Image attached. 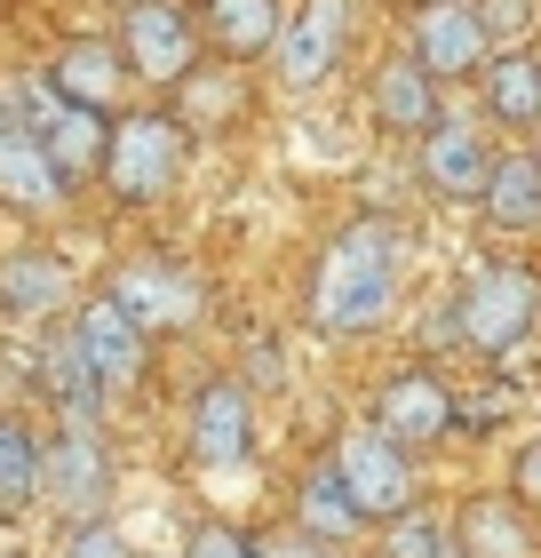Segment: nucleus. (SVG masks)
<instances>
[{"mask_svg": "<svg viewBox=\"0 0 541 558\" xmlns=\"http://www.w3.org/2000/svg\"><path fill=\"white\" fill-rule=\"evenodd\" d=\"M255 558H334L327 535H311V526H271V535H255Z\"/></svg>", "mask_w": 541, "mask_h": 558, "instance_id": "26", "label": "nucleus"}, {"mask_svg": "<svg viewBox=\"0 0 541 558\" xmlns=\"http://www.w3.org/2000/svg\"><path fill=\"white\" fill-rule=\"evenodd\" d=\"M343 48H351V0H295V16H287V33H279L271 48V64H279V88H319L334 64H343Z\"/></svg>", "mask_w": 541, "mask_h": 558, "instance_id": "9", "label": "nucleus"}, {"mask_svg": "<svg viewBox=\"0 0 541 558\" xmlns=\"http://www.w3.org/2000/svg\"><path fill=\"white\" fill-rule=\"evenodd\" d=\"M454 543L462 558H533V526L518 495H470L454 511Z\"/></svg>", "mask_w": 541, "mask_h": 558, "instance_id": "18", "label": "nucleus"}, {"mask_svg": "<svg viewBox=\"0 0 541 558\" xmlns=\"http://www.w3.org/2000/svg\"><path fill=\"white\" fill-rule=\"evenodd\" d=\"M541 327V271L502 256V264H478L462 279L454 295V336L478 351V360H502V351H518L526 336Z\"/></svg>", "mask_w": 541, "mask_h": 558, "instance_id": "2", "label": "nucleus"}, {"mask_svg": "<svg viewBox=\"0 0 541 558\" xmlns=\"http://www.w3.org/2000/svg\"><path fill=\"white\" fill-rule=\"evenodd\" d=\"M478 112H485V129H502V136H533L541 129V64L526 57V48L485 57V72H478Z\"/></svg>", "mask_w": 541, "mask_h": 558, "instance_id": "14", "label": "nucleus"}, {"mask_svg": "<svg viewBox=\"0 0 541 558\" xmlns=\"http://www.w3.org/2000/svg\"><path fill=\"white\" fill-rule=\"evenodd\" d=\"M295 519L311 526V535H327V543H358L367 535V511H358V495H351V478L334 471V454H319L311 471L295 478Z\"/></svg>", "mask_w": 541, "mask_h": 558, "instance_id": "19", "label": "nucleus"}, {"mask_svg": "<svg viewBox=\"0 0 541 558\" xmlns=\"http://www.w3.org/2000/svg\"><path fill=\"white\" fill-rule=\"evenodd\" d=\"M533 136H541V129H533Z\"/></svg>", "mask_w": 541, "mask_h": 558, "instance_id": "33", "label": "nucleus"}, {"mask_svg": "<svg viewBox=\"0 0 541 558\" xmlns=\"http://www.w3.org/2000/svg\"><path fill=\"white\" fill-rule=\"evenodd\" d=\"M327 454H334V471L351 478L358 511H367L374 526H391L398 511H415V502H422L415 447H398V439H391V430H382L374 415H367V423H351V430H343V439H334Z\"/></svg>", "mask_w": 541, "mask_h": 558, "instance_id": "4", "label": "nucleus"}, {"mask_svg": "<svg viewBox=\"0 0 541 558\" xmlns=\"http://www.w3.org/2000/svg\"><path fill=\"white\" fill-rule=\"evenodd\" d=\"M478 208L494 232H541V151H494Z\"/></svg>", "mask_w": 541, "mask_h": 558, "instance_id": "21", "label": "nucleus"}, {"mask_svg": "<svg viewBox=\"0 0 541 558\" xmlns=\"http://www.w3.org/2000/svg\"><path fill=\"white\" fill-rule=\"evenodd\" d=\"M415 175H422L430 199H478L485 175H494V136L470 129V120H438V129L422 136Z\"/></svg>", "mask_w": 541, "mask_h": 558, "instance_id": "13", "label": "nucleus"}, {"mask_svg": "<svg viewBox=\"0 0 541 558\" xmlns=\"http://www.w3.org/2000/svg\"><path fill=\"white\" fill-rule=\"evenodd\" d=\"M184 96H192V112H199V120H223V112H231V81H199V72H192Z\"/></svg>", "mask_w": 541, "mask_h": 558, "instance_id": "31", "label": "nucleus"}, {"mask_svg": "<svg viewBox=\"0 0 541 558\" xmlns=\"http://www.w3.org/2000/svg\"><path fill=\"white\" fill-rule=\"evenodd\" d=\"M127 81V57H120V40H72L57 64H48V88L72 96V105H104L112 112V96Z\"/></svg>", "mask_w": 541, "mask_h": 558, "instance_id": "23", "label": "nucleus"}, {"mask_svg": "<svg viewBox=\"0 0 541 558\" xmlns=\"http://www.w3.org/2000/svg\"><path fill=\"white\" fill-rule=\"evenodd\" d=\"M509 495H518L526 511H541V439L518 454V463H509Z\"/></svg>", "mask_w": 541, "mask_h": 558, "instance_id": "30", "label": "nucleus"}, {"mask_svg": "<svg viewBox=\"0 0 541 558\" xmlns=\"http://www.w3.org/2000/svg\"><path fill=\"white\" fill-rule=\"evenodd\" d=\"M454 415H462V408H454V391L438 384L430 367H398L391 384L374 391V423L391 430L398 447H415V454H430L438 439H446V430H454Z\"/></svg>", "mask_w": 541, "mask_h": 558, "instance_id": "12", "label": "nucleus"}, {"mask_svg": "<svg viewBox=\"0 0 541 558\" xmlns=\"http://www.w3.org/2000/svg\"><path fill=\"white\" fill-rule=\"evenodd\" d=\"M199 33H208V48L223 64H255V57L279 48L287 16H279V0H208V9H199Z\"/></svg>", "mask_w": 541, "mask_h": 558, "instance_id": "17", "label": "nucleus"}, {"mask_svg": "<svg viewBox=\"0 0 541 558\" xmlns=\"http://www.w3.org/2000/svg\"><path fill=\"white\" fill-rule=\"evenodd\" d=\"M112 478H120V471H112V447L96 439V423H64L57 439H48V454H40V502H48L64 526L104 519Z\"/></svg>", "mask_w": 541, "mask_h": 558, "instance_id": "6", "label": "nucleus"}, {"mask_svg": "<svg viewBox=\"0 0 541 558\" xmlns=\"http://www.w3.org/2000/svg\"><path fill=\"white\" fill-rule=\"evenodd\" d=\"M72 184L57 175V160H48V144L33 129H16V120H0V199L24 216H40V208H57Z\"/></svg>", "mask_w": 541, "mask_h": 558, "instance_id": "16", "label": "nucleus"}, {"mask_svg": "<svg viewBox=\"0 0 541 558\" xmlns=\"http://www.w3.org/2000/svg\"><path fill=\"white\" fill-rule=\"evenodd\" d=\"M478 16H485V33H494V48H518L533 33V0H478Z\"/></svg>", "mask_w": 541, "mask_h": 558, "instance_id": "28", "label": "nucleus"}, {"mask_svg": "<svg viewBox=\"0 0 541 558\" xmlns=\"http://www.w3.org/2000/svg\"><path fill=\"white\" fill-rule=\"evenodd\" d=\"M199 48H208V33H199V16H184L175 0H127L120 9V57L136 81L151 88H175L199 72Z\"/></svg>", "mask_w": 541, "mask_h": 558, "instance_id": "5", "label": "nucleus"}, {"mask_svg": "<svg viewBox=\"0 0 541 558\" xmlns=\"http://www.w3.org/2000/svg\"><path fill=\"white\" fill-rule=\"evenodd\" d=\"M72 303V271L64 256H48V247H24V256L0 264V312L9 319H57Z\"/></svg>", "mask_w": 541, "mask_h": 558, "instance_id": "20", "label": "nucleus"}, {"mask_svg": "<svg viewBox=\"0 0 541 558\" xmlns=\"http://www.w3.org/2000/svg\"><path fill=\"white\" fill-rule=\"evenodd\" d=\"M40 454L24 423H0V502H40Z\"/></svg>", "mask_w": 541, "mask_h": 558, "instance_id": "25", "label": "nucleus"}, {"mask_svg": "<svg viewBox=\"0 0 541 558\" xmlns=\"http://www.w3.org/2000/svg\"><path fill=\"white\" fill-rule=\"evenodd\" d=\"M184 447H192V463H208V471L247 463V454H255V391L231 384V375L199 384L192 415H184Z\"/></svg>", "mask_w": 541, "mask_h": 558, "instance_id": "10", "label": "nucleus"}, {"mask_svg": "<svg viewBox=\"0 0 541 558\" xmlns=\"http://www.w3.org/2000/svg\"><path fill=\"white\" fill-rule=\"evenodd\" d=\"M72 336H81L88 351V367L104 375V391H136L144 384V360H151V327L127 312V303L104 288V295H88L81 312H72Z\"/></svg>", "mask_w": 541, "mask_h": 558, "instance_id": "8", "label": "nucleus"}, {"mask_svg": "<svg viewBox=\"0 0 541 558\" xmlns=\"http://www.w3.org/2000/svg\"><path fill=\"white\" fill-rule=\"evenodd\" d=\"M391 303H398V223L351 216L311 271V327L319 336H374Z\"/></svg>", "mask_w": 541, "mask_h": 558, "instance_id": "1", "label": "nucleus"}, {"mask_svg": "<svg viewBox=\"0 0 541 558\" xmlns=\"http://www.w3.org/2000/svg\"><path fill=\"white\" fill-rule=\"evenodd\" d=\"M40 391L64 408V423H96V408L112 399V391H104V375L88 367V351H81V336H72V327L40 351Z\"/></svg>", "mask_w": 541, "mask_h": 558, "instance_id": "22", "label": "nucleus"}, {"mask_svg": "<svg viewBox=\"0 0 541 558\" xmlns=\"http://www.w3.org/2000/svg\"><path fill=\"white\" fill-rule=\"evenodd\" d=\"M438 72L415 64V57H391L374 72V88H367V112H374V129H391V136H430L438 129Z\"/></svg>", "mask_w": 541, "mask_h": 558, "instance_id": "15", "label": "nucleus"}, {"mask_svg": "<svg viewBox=\"0 0 541 558\" xmlns=\"http://www.w3.org/2000/svg\"><path fill=\"white\" fill-rule=\"evenodd\" d=\"M184 168H192V129L175 112H127V120H112V151H104L112 199L151 208V199H168L175 184H184Z\"/></svg>", "mask_w": 541, "mask_h": 558, "instance_id": "3", "label": "nucleus"}, {"mask_svg": "<svg viewBox=\"0 0 541 558\" xmlns=\"http://www.w3.org/2000/svg\"><path fill=\"white\" fill-rule=\"evenodd\" d=\"M64 558H136V550H127V535L112 519H81V526H72V543H64Z\"/></svg>", "mask_w": 541, "mask_h": 558, "instance_id": "29", "label": "nucleus"}, {"mask_svg": "<svg viewBox=\"0 0 541 558\" xmlns=\"http://www.w3.org/2000/svg\"><path fill=\"white\" fill-rule=\"evenodd\" d=\"M112 295L136 312L151 336H184V327H199V312H208V288H199V271L184 264H120L112 271Z\"/></svg>", "mask_w": 541, "mask_h": 558, "instance_id": "11", "label": "nucleus"}, {"mask_svg": "<svg viewBox=\"0 0 541 558\" xmlns=\"http://www.w3.org/2000/svg\"><path fill=\"white\" fill-rule=\"evenodd\" d=\"M454 558H462V550H454Z\"/></svg>", "mask_w": 541, "mask_h": 558, "instance_id": "32", "label": "nucleus"}, {"mask_svg": "<svg viewBox=\"0 0 541 558\" xmlns=\"http://www.w3.org/2000/svg\"><path fill=\"white\" fill-rule=\"evenodd\" d=\"M406 57L430 64L438 81H478L485 57H494V33H485L478 0H422L406 16Z\"/></svg>", "mask_w": 541, "mask_h": 558, "instance_id": "7", "label": "nucleus"}, {"mask_svg": "<svg viewBox=\"0 0 541 558\" xmlns=\"http://www.w3.org/2000/svg\"><path fill=\"white\" fill-rule=\"evenodd\" d=\"M184 558H255V535L208 519V526H192V535H184Z\"/></svg>", "mask_w": 541, "mask_h": 558, "instance_id": "27", "label": "nucleus"}, {"mask_svg": "<svg viewBox=\"0 0 541 558\" xmlns=\"http://www.w3.org/2000/svg\"><path fill=\"white\" fill-rule=\"evenodd\" d=\"M462 543H454V519H438V511H398L391 519V535H382V558H454Z\"/></svg>", "mask_w": 541, "mask_h": 558, "instance_id": "24", "label": "nucleus"}]
</instances>
